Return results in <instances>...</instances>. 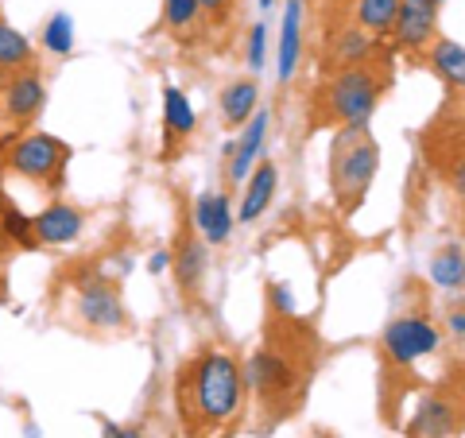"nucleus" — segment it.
I'll return each mask as SVG.
<instances>
[{
    "label": "nucleus",
    "mask_w": 465,
    "mask_h": 438,
    "mask_svg": "<svg viewBox=\"0 0 465 438\" xmlns=\"http://www.w3.org/2000/svg\"><path fill=\"white\" fill-rule=\"evenodd\" d=\"M74 314L85 330H97V333H116L128 326L124 299L116 291V284H109V275H90V280L78 284Z\"/></svg>",
    "instance_id": "nucleus-6"
},
{
    "label": "nucleus",
    "mask_w": 465,
    "mask_h": 438,
    "mask_svg": "<svg viewBox=\"0 0 465 438\" xmlns=\"http://www.w3.org/2000/svg\"><path fill=\"white\" fill-rule=\"evenodd\" d=\"M194 229L206 244H225L232 233V206L222 191H202L194 198Z\"/></svg>",
    "instance_id": "nucleus-16"
},
{
    "label": "nucleus",
    "mask_w": 465,
    "mask_h": 438,
    "mask_svg": "<svg viewBox=\"0 0 465 438\" xmlns=\"http://www.w3.org/2000/svg\"><path fill=\"white\" fill-rule=\"evenodd\" d=\"M268 66V24H256L249 32V70H264Z\"/></svg>",
    "instance_id": "nucleus-26"
},
{
    "label": "nucleus",
    "mask_w": 465,
    "mask_h": 438,
    "mask_svg": "<svg viewBox=\"0 0 465 438\" xmlns=\"http://www.w3.org/2000/svg\"><path fill=\"white\" fill-rule=\"evenodd\" d=\"M450 333H454V342L465 338V311H461V306H454V311H450Z\"/></svg>",
    "instance_id": "nucleus-30"
},
{
    "label": "nucleus",
    "mask_w": 465,
    "mask_h": 438,
    "mask_svg": "<svg viewBox=\"0 0 465 438\" xmlns=\"http://www.w3.org/2000/svg\"><path fill=\"white\" fill-rule=\"evenodd\" d=\"M430 70L458 94L461 82H465V51H461V43L458 39H439L434 43L430 47Z\"/></svg>",
    "instance_id": "nucleus-20"
},
{
    "label": "nucleus",
    "mask_w": 465,
    "mask_h": 438,
    "mask_svg": "<svg viewBox=\"0 0 465 438\" xmlns=\"http://www.w3.org/2000/svg\"><path fill=\"white\" fill-rule=\"evenodd\" d=\"M434 27H439V8L430 0H400V16H396V27H391L400 47L407 51L427 47L434 39Z\"/></svg>",
    "instance_id": "nucleus-11"
},
{
    "label": "nucleus",
    "mask_w": 465,
    "mask_h": 438,
    "mask_svg": "<svg viewBox=\"0 0 465 438\" xmlns=\"http://www.w3.org/2000/svg\"><path fill=\"white\" fill-rule=\"evenodd\" d=\"M198 128L194 105L186 101L179 85H163V159H174L183 140H191Z\"/></svg>",
    "instance_id": "nucleus-13"
},
{
    "label": "nucleus",
    "mask_w": 465,
    "mask_h": 438,
    "mask_svg": "<svg viewBox=\"0 0 465 438\" xmlns=\"http://www.w3.org/2000/svg\"><path fill=\"white\" fill-rule=\"evenodd\" d=\"M5 101H0V116H5L8 124H32L35 116L43 113V105H47V85H43L39 70H16V75H8L5 82V94H0Z\"/></svg>",
    "instance_id": "nucleus-8"
},
{
    "label": "nucleus",
    "mask_w": 465,
    "mask_h": 438,
    "mask_svg": "<svg viewBox=\"0 0 465 438\" xmlns=\"http://www.w3.org/2000/svg\"><path fill=\"white\" fill-rule=\"evenodd\" d=\"M171 272H174V284H179L183 295H194V291L206 284V272H210V248L198 233H183L179 244L171 253Z\"/></svg>",
    "instance_id": "nucleus-10"
},
{
    "label": "nucleus",
    "mask_w": 465,
    "mask_h": 438,
    "mask_svg": "<svg viewBox=\"0 0 465 438\" xmlns=\"http://www.w3.org/2000/svg\"><path fill=\"white\" fill-rule=\"evenodd\" d=\"M66 164H70V148L58 136L47 133H27L12 144L8 152V167L20 174V179L43 183L47 191H58L66 179Z\"/></svg>",
    "instance_id": "nucleus-5"
},
{
    "label": "nucleus",
    "mask_w": 465,
    "mask_h": 438,
    "mask_svg": "<svg viewBox=\"0 0 465 438\" xmlns=\"http://www.w3.org/2000/svg\"><path fill=\"white\" fill-rule=\"evenodd\" d=\"M244 403V369L229 349H198L174 376V407L186 438H210L229 427Z\"/></svg>",
    "instance_id": "nucleus-2"
},
{
    "label": "nucleus",
    "mask_w": 465,
    "mask_h": 438,
    "mask_svg": "<svg viewBox=\"0 0 465 438\" xmlns=\"http://www.w3.org/2000/svg\"><path fill=\"white\" fill-rule=\"evenodd\" d=\"M43 47H47L51 55L74 51V20H70L66 12H54V16L47 20V27H43Z\"/></svg>",
    "instance_id": "nucleus-25"
},
{
    "label": "nucleus",
    "mask_w": 465,
    "mask_h": 438,
    "mask_svg": "<svg viewBox=\"0 0 465 438\" xmlns=\"http://www.w3.org/2000/svg\"><path fill=\"white\" fill-rule=\"evenodd\" d=\"M400 16V0H357L353 24L361 32H369L372 39H388Z\"/></svg>",
    "instance_id": "nucleus-19"
},
{
    "label": "nucleus",
    "mask_w": 465,
    "mask_h": 438,
    "mask_svg": "<svg viewBox=\"0 0 465 438\" xmlns=\"http://www.w3.org/2000/svg\"><path fill=\"white\" fill-rule=\"evenodd\" d=\"M318 361H322V342L311 323H302L299 314L268 318L264 342L244 369V388H252L260 419H268V427L302 407Z\"/></svg>",
    "instance_id": "nucleus-1"
},
{
    "label": "nucleus",
    "mask_w": 465,
    "mask_h": 438,
    "mask_svg": "<svg viewBox=\"0 0 465 438\" xmlns=\"http://www.w3.org/2000/svg\"><path fill=\"white\" fill-rule=\"evenodd\" d=\"M268 311L272 314H299L295 311V295L287 291V284H272L268 287Z\"/></svg>",
    "instance_id": "nucleus-28"
},
{
    "label": "nucleus",
    "mask_w": 465,
    "mask_h": 438,
    "mask_svg": "<svg viewBox=\"0 0 465 438\" xmlns=\"http://www.w3.org/2000/svg\"><path fill=\"white\" fill-rule=\"evenodd\" d=\"M381 167V144L369 124H341L330 144V191L341 214H357Z\"/></svg>",
    "instance_id": "nucleus-4"
},
{
    "label": "nucleus",
    "mask_w": 465,
    "mask_h": 438,
    "mask_svg": "<svg viewBox=\"0 0 465 438\" xmlns=\"http://www.w3.org/2000/svg\"><path fill=\"white\" fill-rule=\"evenodd\" d=\"M8 206V202H5V191H0V210H5Z\"/></svg>",
    "instance_id": "nucleus-33"
},
{
    "label": "nucleus",
    "mask_w": 465,
    "mask_h": 438,
    "mask_svg": "<svg viewBox=\"0 0 465 438\" xmlns=\"http://www.w3.org/2000/svg\"><path fill=\"white\" fill-rule=\"evenodd\" d=\"M439 330L430 326V318L423 314H403L396 323H388L384 330V357L391 369H407L419 357H430L439 349Z\"/></svg>",
    "instance_id": "nucleus-7"
},
{
    "label": "nucleus",
    "mask_w": 465,
    "mask_h": 438,
    "mask_svg": "<svg viewBox=\"0 0 465 438\" xmlns=\"http://www.w3.org/2000/svg\"><path fill=\"white\" fill-rule=\"evenodd\" d=\"M391 85V58L369 55L353 66L330 70L322 85L307 101L311 128H341V124H369L372 109L381 105L384 90Z\"/></svg>",
    "instance_id": "nucleus-3"
},
{
    "label": "nucleus",
    "mask_w": 465,
    "mask_h": 438,
    "mask_svg": "<svg viewBox=\"0 0 465 438\" xmlns=\"http://www.w3.org/2000/svg\"><path fill=\"white\" fill-rule=\"evenodd\" d=\"M268 128H272V109H256L249 121L241 124V136L237 144H229L225 155H229V183H244L249 179V171L264 159V144H268Z\"/></svg>",
    "instance_id": "nucleus-9"
},
{
    "label": "nucleus",
    "mask_w": 465,
    "mask_h": 438,
    "mask_svg": "<svg viewBox=\"0 0 465 438\" xmlns=\"http://www.w3.org/2000/svg\"><path fill=\"white\" fill-rule=\"evenodd\" d=\"M167 268H171V253H167V248H159V253L148 256V272L152 275H163Z\"/></svg>",
    "instance_id": "nucleus-29"
},
{
    "label": "nucleus",
    "mask_w": 465,
    "mask_h": 438,
    "mask_svg": "<svg viewBox=\"0 0 465 438\" xmlns=\"http://www.w3.org/2000/svg\"><path fill=\"white\" fill-rule=\"evenodd\" d=\"M299 51H302V0H287L283 32H280V82L295 78Z\"/></svg>",
    "instance_id": "nucleus-18"
},
{
    "label": "nucleus",
    "mask_w": 465,
    "mask_h": 438,
    "mask_svg": "<svg viewBox=\"0 0 465 438\" xmlns=\"http://www.w3.org/2000/svg\"><path fill=\"white\" fill-rule=\"evenodd\" d=\"M32 225H35L39 244H70V241L82 237L85 214L78 206H66V202H51L47 210L32 217Z\"/></svg>",
    "instance_id": "nucleus-15"
},
{
    "label": "nucleus",
    "mask_w": 465,
    "mask_h": 438,
    "mask_svg": "<svg viewBox=\"0 0 465 438\" xmlns=\"http://www.w3.org/2000/svg\"><path fill=\"white\" fill-rule=\"evenodd\" d=\"M461 427V412L458 400L446 396V392H434V396H423L415 407V434L419 438H454Z\"/></svg>",
    "instance_id": "nucleus-14"
},
{
    "label": "nucleus",
    "mask_w": 465,
    "mask_h": 438,
    "mask_svg": "<svg viewBox=\"0 0 465 438\" xmlns=\"http://www.w3.org/2000/svg\"><path fill=\"white\" fill-rule=\"evenodd\" d=\"M202 24L198 0H163V27L174 39H191Z\"/></svg>",
    "instance_id": "nucleus-23"
},
{
    "label": "nucleus",
    "mask_w": 465,
    "mask_h": 438,
    "mask_svg": "<svg viewBox=\"0 0 465 438\" xmlns=\"http://www.w3.org/2000/svg\"><path fill=\"white\" fill-rule=\"evenodd\" d=\"M105 438H143L140 427H105Z\"/></svg>",
    "instance_id": "nucleus-31"
},
{
    "label": "nucleus",
    "mask_w": 465,
    "mask_h": 438,
    "mask_svg": "<svg viewBox=\"0 0 465 438\" xmlns=\"http://www.w3.org/2000/svg\"><path fill=\"white\" fill-rule=\"evenodd\" d=\"M430 5H434V8H439V5H446V0H430Z\"/></svg>",
    "instance_id": "nucleus-34"
},
{
    "label": "nucleus",
    "mask_w": 465,
    "mask_h": 438,
    "mask_svg": "<svg viewBox=\"0 0 465 438\" xmlns=\"http://www.w3.org/2000/svg\"><path fill=\"white\" fill-rule=\"evenodd\" d=\"M202 20H210L213 27H225L232 16H237V0H198Z\"/></svg>",
    "instance_id": "nucleus-27"
},
{
    "label": "nucleus",
    "mask_w": 465,
    "mask_h": 438,
    "mask_svg": "<svg viewBox=\"0 0 465 438\" xmlns=\"http://www.w3.org/2000/svg\"><path fill=\"white\" fill-rule=\"evenodd\" d=\"M244 186V198H241V210H237V222L241 225H252L268 214L272 198H275V186H280V171H275L272 159H260V164L249 171V179L241 183Z\"/></svg>",
    "instance_id": "nucleus-12"
},
{
    "label": "nucleus",
    "mask_w": 465,
    "mask_h": 438,
    "mask_svg": "<svg viewBox=\"0 0 465 438\" xmlns=\"http://www.w3.org/2000/svg\"><path fill=\"white\" fill-rule=\"evenodd\" d=\"M0 229H5L8 241H16L20 248H27V253H32V248H39L32 217H27L24 210H16V206H5V210H0Z\"/></svg>",
    "instance_id": "nucleus-24"
},
{
    "label": "nucleus",
    "mask_w": 465,
    "mask_h": 438,
    "mask_svg": "<svg viewBox=\"0 0 465 438\" xmlns=\"http://www.w3.org/2000/svg\"><path fill=\"white\" fill-rule=\"evenodd\" d=\"M430 280L439 284L442 291H461L465 284V256H461V244H442L430 260Z\"/></svg>",
    "instance_id": "nucleus-22"
},
{
    "label": "nucleus",
    "mask_w": 465,
    "mask_h": 438,
    "mask_svg": "<svg viewBox=\"0 0 465 438\" xmlns=\"http://www.w3.org/2000/svg\"><path fill=\"white\" fill-rule=\"evenodd\" d=\"M272 5H275V0H260V8H264V12H268V8H272Z\"/></svg>",
    "instance_id": "nucleus-32"
},
{
    "label": "nucleus",
    "mask_w": 465,
    "mask_h": 438,
    "mask_svg": "<svg viewBox=\"0 0 465 438\" xmlns=\"http://www.w3.org/2000/svg\"><path fill=\"white\" fill-rule=\"evenodd\" d=\"M32 63H35V51L27 35L0 20V75H16V70H27Z\"/></svg>",
    "instance_id": "nucleus-21"
},
{
    "label": "nucleus",
    "mask_w": 465,
    "mask_h": 438,
    "mask_svg": "<svg viewBox=\"0 0 465 438\" xmlns=\"http://www.w3.org/2000/svg\"><path fill=\"white\" fill-rule=\"evenodd\" d=\"M260 109V85L252 78H232L222 90V116L229 128H241Z\"/></svg>",
    "instance_id": "nucleus-17"
}]
</instances>
